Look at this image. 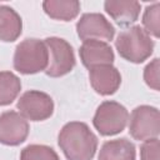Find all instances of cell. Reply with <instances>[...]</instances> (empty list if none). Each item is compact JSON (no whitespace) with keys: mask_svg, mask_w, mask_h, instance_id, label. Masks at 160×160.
Listing matches in <instances>:
<instances>
[{"mask_svg":"<svg viewBox=\"0 0 160 160\" xmlns=\"http://www.w3.org/2000/svg\"><path fill=\"white\" fill-rule=\"evenodd\" d=\"M59 145L69 160H91L98 148V139L86 124L72 121L61 129Z\"/></svg>","mask_w":160,"mask_h":160,"instance_id":"1","label":"cell"},{"mask_svg":"<svg viewBox=\"0 0 160 160\" xmlns=\"http://www.w3.org/2000/svg\"><path fill=\"white\" fill-rule=\"evenodd\" d=\"M115 45L119 54L131 62H142L151 55L154 48L150 35L140 26H132L120 32Z\"/></svg>","mask_w":160,"mask_h":160,"instance_id":"2","label":"cell"},{"mask_svg":"<svg viewBox=\"0 0 160 160\" xmlns=\"http://www.w3.org/2000/svg\"><path fill=\"white\" fill-rule=\"evenodd\" d=\"M49 51L45 41L26 39L16 46L14 68L21 74H35L48 68Z\"/></svg>","mask_w":160,"mask_h":160,"instance_id":"3","label":"cell"},{"mask_svg":"<svg viewBox=\"0 0 160 160\" xmlns=\"http://www.w3.org/2000/svg\"><path fill=\"white\" fill-rule=\"evenodd\" d=\"M128 110L115 101L102 102L94 116V126L101 135H115L124 130L128 122Z\"/></svg>","mask_w":160,"mask_h":160,"instance_id":"4","label":"cell"},{"mask_svg":"<svg viewBox=\"0 0 160 160\" xmlns=\"http://www.w3.org/2000/svg\"><path fill=\"white\" fill-rule=\"evenodd\" d=\"M45 44L49 51L46 74L51 78H59L70 72L75 65V58L70 44L59 38H48Z\"/></svg>","mask_w":160,"mask_h":160,"instance_id":"5","label":"cell"},{"mask_svg":"<svg viewBox=\"0 0 160 160\" xmlns=\"http://www.w3.org/2000/svg\"><path fill=\"white\" fill-rule=\"evenodd\" d=\"M130 134L136 140H150L159 135L160 115L158 109L148 105L134 109L130 116Z\"/></svg>","mask_w":160,"mask_h":160,"instance_id":"6","label":"cell"},{"mask_svg":"<svg viewBox=\"0 0 160 160\" xmlns=\"http://www.w3.org/2000/svg\"><path fill=\"white\" fill-rule=\"evenodd\" d=\"M20 114L29 120L41 121L48 119L54 110L51 98L41 91H28L18 101Z\"/></svg>","mask_w":160,"mask_h":160,"instance_id":"7","label":"cell"},{"mask_svg":"<svg viewBox=\"0 0 160 160\" xmlns=\"http://www.w3.org/2000/svg\"><path fill=\"white\" fill-rule=\"evenodd\" d=\"M78 35L81 40H111L114 36L112 25L100 14H85L76 25Z\"/></svg>","mask_w":160,"mask_h":160,"instance_id":"8","label":"cell"},{"mask_svg":"<svg viewBox=\"0 0 160 160\" xmlns=\"http://www.w3.org/2000/svg\"><path fill=\"white\" fill-rule=\"evenodd\" d=\"M29 134V124L25 118L15 111L0 115V142L5 145H19Z\"/></svg>","mask_w":160,"mask_h":160,"instance_id":"9","label":"cell"},{"mask_svg":"<svg viewBox=\"0 0 160 160\" xmlns=\"http://www.w3.org/2000/svg\"><path fill=\"white\" fill-rule=\"evenodd\" d=\"M80 58L88 69L102 65H111L114 60L112 49L104 41L86 40L80 48Z\"/></svg>","mask_w":160,"mask_h":160,"instance_id":"10","label":"cell"},{"mask_svg":"<svg viewBox=\"0 0 160 160\" xmlns=\"http://www.w3.org/2000/svg\"><path fill=\"white\" fill-rule=\"evenodd\" d=\"M90 82L94 90L101 95L114 94L121 82L119 71L111 65H102L90 69Z\"/></svg>","mask_w":160,"mask_h":160,"instance_id":"11","label":"cell"},{"mask_svg":"<svg viewBox=\"0 0 160 160\" xmlns=\"http://www.w3.org/2000/svg\"><path fill=\"white\" fill-rule=\"evenodd\" d=\"M105 10L118 24L129 25L138 19L140 4L138 1H106Z\"/></svg>","mask_w":160,"mask_h":160,"instance_id":"12","label":"cell"},{"mask_svg":"<svg viewBox=\"0 0 160 160\" xmlns=\"http://www.w3.org/2000/svg\"><path fill=\"white\" fill-rule=\"evenodd\" d=\"M99 160H135V146L126 139L106 141L100 150Z\"/></svg>","mask_w":160,"mask_h":160,"instance_id":"13","label":"cell"},{"mask_svg":"<svg viewBox=\"0 0 160 160\" xmlns=\"http://www.w3.org/2000/svg\"><path fill=\"white\" fill-rule=\"evenodd\" d=\"M21 34V19L9 6L0 5V40L14 41Z\"/></svg>","mask_w":160,"mask_h":160,"instance_id":"14","label":"cell"},{"mask_svg":"<svg viewBox=\"0 0 160 160\" xmlns=\"http://www.w3.org/2000/svg\"><path fill=\"white\" fill-rule=\"evenodd\" d=\"M45 12L56 20L68 21L74 19L80 10V4L78 1H60V0H49L42 2Z\"/></svg>","mask_w":160,"mask_h":160,"instance_id":"15","label":"cell"},{"mask_svg":"<svg viewBox=\"0 0 160 160\" xmlns=\"http://www.w3.org/2000/svg\"><path fill=\"white\" fill-rule=\"evenodd\" d=\"M21 82L16 75L9 71L0 72V105L11 104L20 92Z\"/></svg>","mask_w":160,"mask_h":160,"instance_id":"16","label":"cell"},{"mask_svg":"<svg viewBox=\"0 0 160 160\" xmlns=\"http://www.w3.org/2000/svg\"><path fill=\"white\" fill-rule=\"evenodd\" d=\"M20 160H59V156L49 146L29 145L21 151Z\"/></svg>","mask_w":160,"mask_h":160,"instance_id":"17","label":"cell"},{"mask_svg":"<svg viewBox=\"0 0 160 160\" xmlns=\"http://www.w3.org/2000/svg\"><path fill=\"white\" fill-rule=\"evenodd\" d=\"M159 12H160V5L159 2H155L154 5L146 8L142 18L145 31L148 34L154 35L155 38L159 36Z\"/></svg>","mask_w":160,"mask_h":160,"instance_id":"18","label":"cell"},{"mask_svg":"<svg viewBox=\"0 0 160 160\" xmlns=\"http://www.w3.org/2000/svg\"><path fill=\"white\" fill-rule=\"evenodd\" d=\"M144 79L150 88L159 90V59H154L152 62L145 68Z\"/></svg>","mask_w":160,"mask_h":160,"instance_id":"19","label":"cell"},{"mask_svg":"<svg viewBox=\"0 0 160 160\" xmlns=\"http://www.w3.org/2000/svg\"><path fill=\"white\" fill-rule=\"evenodd\" d=\"M141 160H159V140L158 138L146 140L140 151Z\"/></svg>","mask_w":160,"mask_h":160,"instance_id":"20","label":"cell"}]
</instances>
